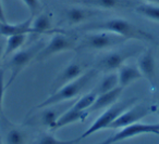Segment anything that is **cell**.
I'll list each match as a JSON object with an SVG mask.
<instances>
[{"label":"cell","instance_id":"6da1fadb","mask_svg":"<svg viewBox=\"0 0 159 144\" xmlns=\"http://www.w3.org/2000/svg\"><path fill=\"white\" fill-rule=\"evenodd\" d=\"M77 31L82 32H110L120 35L126 39L143 40V41L154 42V37L149 33L135 26L133 23L124 19H109L106 21H100L95 23H86L80 26Z\"/></svg>","mask_w":159,"mask_h":144},{"label":"cell","instance_id":"7a4b0ae2","mask_svg":"<svg viewBox=\"0 0 159 144\" xmlns=\"http://www.w3.org/2000/svg\"><path fill=\"white\" fill-rule=\"evenodd\" d=\"M97 73L98 70L96 68H92L89 72L77 77L76 79L66 83L61 88H59L57 91L52 92V94L49 98H47L40 104H38L36 108H45V107L52 106V105L59 104V103L64 102L66 100H71V99L75 98L93 81V79L97 76Z\"/></svg>","mask_w":159,"mask_h":144},{"label":"cell","instance_id":"3957f363","mask_svg":"<svg viewBox=\"0 0 159 144\" xmlns=\"http://www.w3.org/2000/svg\"><path fill=\"white\" fill-rule=\"evenodd\" d=\"M136 101H137L136 98H130V99H125V100H122V101H117L115 104H112L111 106H109L108 108H106V111L93 122V125L80 137L81 140L94 134V133L97 132V131L108 129L109 127H110V125L112 124L123 112H125L126 109L130 108L132 105H134L135 103H136Z\"/></svg>","mask_w":159,"mask_h":144},{"label":"cell","instance_id":"277c9868","mask_svg":"<svg viewBox=\"0 0 159 144\" xmlns=\"http://www.w3.org/2000/svg\"><path fill=\"white\" fill-rule=\"evenodd\" d=\"M126 40V38L110 32H95L85 35L76 48L79 50H104L124 44Z\"/></svg>","mask_w":159,"mask_h":144},{"label":"cell","instance_id":"5b68a950","mask_svg":"<svg viewBox=\"0 0 159 144\" xmlns=\"http://www.w3.org/2000/svg\"><path fill=\"white\" fill-rule=\"evenodd\" d=\"M44 47V42L39 41L37 44L31 46L30 48L18 51V52H16L12 55V57L9 60V62L7 64L8 68L10 70V78L7 81V83H6V89H8L13 83V81L18 77V75L31 63L32 60L36 59L38 53L40 52V50Z\"/></svg>","mask_w":159,"mask_h":144},{"label":"cell","instance_id":"8992f818","mask_svg":"<svg viewBox=\"0 0 159 144\" xmlns=\"http://www.w3.org/2000/svg\"><path fill=\"white\" fill-rule=\"evenodd\" d=\"M76 37L68 35L66 32H57L52 35L49 42L40 50L36 57V61H44L51 55L76 48Z\"/></svg>","mask_w":159,"mask_h":144},{"label":"cell","instance_id":"52a82bcc","mask_svg":"<svg viewBox=\"0 0 159 144\" xmlns=\"http://www.w3.org/2000/svg\"><path fill=\"white\" fill-rule=\"evenodd\" d=\"M139 51V48H125L123 50H118L104 55L96 63V70L98 72L110 73L116 70H119L124 62L131 57H134Z\"/></svg>","mask_w":159,"mask_h":144},{"label":"cell","instance_id":"ba28073f","mask_svg":"<svg viewBox=\"0 0 159 144\" xmlns=\"http://www.w3.org/2000/svg\"><path fill=\"white\" fill-rule=\"evenodd\" d=\"M146 133H152V134L159 135V124H142V122H135L130 126L121 128L119 132L113 134L112 137L108 138L110 144L118 143L120 141L131 139L139 134H146Z\"/></svg>","mask_w":159,"mask_h":144},{"label":"cell","instance_id":"9c48e42d","mask_svg":"<svg viewBox=\"0 0 159 144\" xmlns=\"http://www.w3.org/2000/svg\"><path fill=\"white\" fill-rule=\"evenodd\" d=\"M152 112V107L145 104L132 105L130 108L121 114L112 124L110 125L109 129H121L126 126H130L135 122H139L146 116H148Z\"/></svg>","mask_w":159,"mask_h":144},{"label":"cell","instance_id":"30bf717a","mask_svg":"<svg viewBox=\"0 0 159 144\" xmlns=\"http://www.w3.org/2000/svg\"><path fill=\"white\" fill-rule=\"evenodd\" d=\"M122 90H123V88H122L121 86H119V87L115 88V89L111 90V91L97 94L94 103L91 105L89 108L86 109L87 114L89 115V114L94 113V112H96V111H99V109L108 108L109 106L115 104L118 101V99L120 98V95H121Z\"/></svg>","mask_w":159,"mask_h":144},{"label":"cell","instance_id":"8fae6325","mask_svg":"<svg viewBox=\"0 0 159 144\" xmlns=\"http://www.w3.org/2000/svg\"><path fill=\"white\" fill-rule=\"evenodd\" d=\"M83 68H84V66L81 63H77V62L70 63L59 75H58L57 78L55 79V83H53V85H52L53 89L57 91L59 88H61L62 86H64L66 83H70V81L76 79L77 77H80L83 73Z\"/></svg>","mask_w":159,"mask_h":144},{"label":"cell","instance_id":"7c38bea8","mask_svg":"<svg viewBox=\"0 0 159 144\" xmlns=\"http://www.w3.org/2000/svg\"><path fill=\"white\" fill-rule=\"evenodd\" d=\"M143 77L150 81L154 85L156 78V60L152 49H147L143 54L139 57V66Z\"/></svg>","mask_w":159,"mask_h":144},{"label":"cell","instance_id":"4fadbf2b","mask_svg":"<svg viewBox=\"0 0 159 144\" xmlns=\"http://www.w3.org/2000/svg\"><path fill=\"white\" fill-rule=\"evenodd\" d=\"M33 19L34 16L31 15L27 20H25L22 23H16V24L2 23L0 25V36L9 37L12 35H20V34L29 35V34H31V26Z\"/></svg>","mask_w":159,"mask_h":144},{"label":"cell","instance_id":"5bb4252c","mask_svg":"<svg viewBox=\"0 0 159 144\" xmlns=\"http://www.w3.org/2000/svg\"><path fill=\"white\" fill-rule=\"evenodd\" d=\"M97 11L86 8H71L66 12V21L70 25H77L84 23L89 19L94 18Z\"/></svg>","mask_w":159,"mask_h":144},{"label":"cell","instance_id":"9a60e30c","mask_svg":"<svg viewBox=\"0 0 159 144\" xmlns=\"http://www.w3.org/2000/svg\"><path fill=\"white\" fill-rule=\"evenodd\" d=\"M87 116H89V114H87L86 111H77V109L73 108V107L71 106L68 111L62 113V115L58 118L53 130L62 128V127H66L70 124H73V122L84 121L87 118Z\"/></svg>","mask_w":159,"mask_h":144},{"label":"cell","instance_id":"2e32d148","mask_svg":"<svg viewBox=\"0 0 159 144\" xmlns=\"http://www.w3.org/2000/svg\"><path fill=\"white\" fill-rule=\"evenodd\" d=\"M118 70H119L118 72L119 86H121L122 88L131 85L133 81L143 77L139 68L134 65H125V64H123Z\"/></svg>","mask_w":159,"mask_h":144},{"label":"cell","instance_id":"e0dca14e","mask_svg":"<svg viewBox=\"0 0 159 144\" xmlns=\"http://www.w3.org/2000/svg\"><path fill=\"white\" fill-rule=\"evenodd\" d=\"M81 5L96 7L102 9H120L133 6L132 0H80Z\"/></svg>","mask_w":159,"mask_h":144},{"label":"cell","instance_id":"ac0fdd59","mask_svg":"<svg viewBox=\"0 0 159 144\" xmlns=\"http://www.w3.org/2000/svg\"><path fill=\"white\" fill-rule=\"evenodd\" d=\"M58 31L51 29V21L48 14H39L35 19H33L31 26V35L38 36L42 34L57 33Z\"/></svg>","mask_w":159,"mask_h":144},{"label":"cell","instance_id":"d6986e66","mask_svg":"<svg viewBox=\"0 0 159 144\" xmlns=\"http://www.w3.org/2000/svg\"><path fill=\"white\" fill-rule=\"evenodd\" d=\"M59 109H44V112H42L38 115V124L40 126H45L50 129H53L58 118L62 115V114H60Z\"/></svg>","mask_w":159,"mask_h":144},{"label":"cell","instance_id":"ffe728a7","mask_svg":"<svg viewBox=\"0 0 159 144\" xmlns=\"http://www.w3.org/2000/svg\"><path fill=\"white\" fill-rule=\"evenodd\" d=\"M119 87V79H118V74L115 73H110L107 76H105L102 78V80L100 81L99 86L96 88L95 92L97 94L105 93V92H108L113 90L115 88Z\"/></svg>","mask_w":159,"mask_h":144},{"label":"cell","instance_id":"44dd1931","mask_svg":"<svg viewBox=\"0 0 159 144\" xmlns=\"http://www.w3.org/2000/svg\"><path fill=\"white\" fill-rule=\"evenodd\" d=\"M26 37H27V35H25V34L9 36V37H8V40H7V46H6L3 57H9L10 54L16 52L18 49H20L21 47L24 44L25 40H26Z\"/></svg>","mask_w":159,"mask_h":144},{"label":"cell","instance_id":"7402d4cb","mask_svg":"<svg viewBox=\"0 0 159 144\" xmlns=\"http://www.w3.org/2000/svg\"><path fill=\"white\" fill-rule=\"evenodd\" d=\"M135 11L139 14H141V15L149 19V20L159 22V6L150 5V3H147V5H139V6H136Z\"/></svg>","mask_w":159,"mask_h":144},{"label":"cell","instance_id":"603a6c76","mask_svg":"<svg viewBox=\"0 0 159 144\" xmlns=\"http://www.w3.org/2000/svg\"><path fill=\"white\" fill-rule=\"evenodd\" d=\"M26 140V133L19 128H12L6 135V144H25Z\"/></svg>","mask_w":159,"mask_h":144},{"label":"cell","instance_id":"cb8c5ba5","mask_svg":"<svg viewBox=\"0 0 159 144\" xmlns=\"http://www.w3.org/2000/svg\"><path fill=\"white\" fill-rule=\"evenodd\" d=\"M97 93L95 91H91L89 93L84 94L82 98H80L74 104L72 105L73 108L77 109V111H86L87 108L91 107V105L94 103Z\"/></svg>","mask_w":159,"mask_h":144},{"label":"cell","instance_id":"d4e9b609","mask_svg":"<svg viewBox=\"0 0 159 144\" xmlns=\"http://www.w3.org/2000/svg\"><path fill=\"white\" fill-rule=\"evenodd\" d=\"M80 141H81V138H76L73 140H59L51 134H43L36 144H77Z\"/></svg>","mask_w":159,"mask_h":144},{"label":"cell","instance_id":"484cf974","mask_svg":"<svg viewBox=\"0 0 159 144\" xmlns=\"http://www.w3.org/2000/svg\"><path fill=\"white\" fill-rule=\"evenodd\" d=\"M26 5L27 9L30 10L32 16H35L40 10V1L39 0H23Z\"/></svg>","mask_w":159,"mask_h":144},{"label":"cell","instance_id":"4316f807","mask_svg":"<svg viewBox=\"0 0 159 144\" xmlns=\"http://www.w3.org/2000/svg\"><path fill=\"white\" fill-rule=\"evenodd\" d=\"M6 83H5V70L0 68V113L2 111V101L5 95Z\"/></svg>","mask_w":159,"mask_h":144},{"label":"cell","instance_id":"83f0119b","mask_svg":"<svg viewBox=\"0 0 159 144\" xmlns=\"http://www.w3.org/2000/svg\"><path fill=\"white\" fill-rule=\"evenodd\" d=\"M0 23H8L7 19H6V15H5V11H3L1 0H0Z\"/></svg>","mask_w":159,"mask_h":144},{"label":"cell","instance_id":"f1b7e54d","mask_svg":"<svg viewBox=\"0 0 159 144\" xmlns=\"http://www.w3.org/2000/svg\"><path fill=\"white\" fill-rule=\"evenodd\" d=\"M2 54H3V47H2V44H0V60H1V57H2Z\"/></svg>","mask_w":159,"mask_h":144},{"label":"cell","instance_id":"f546056e","mask_svg":"<svg viewBox=\"0 0 159 144\" xmlns=\"http://www.w3.org/2000/svg\"><path fill=\"white\" fill-rule=\"evenodd\" d=\"M98 144H110V143H109V141H108V140H105V141L100 142V143H98Z\"/></svg>","mask_w":159,"mask_h":144},{"label":"cell","instance_id":"4dcf8cb0","mask_svg":"<svg viewBox=\"0 0 159 144\" xmlns=\"http://www.w3.org/2000/svg\"><path fill=\"white\" fill-rule=\"evenodd\" d=\"M146 1H149V2H158L159 3V0H146Z\"/></svg>","mask_w":159,"mask_h":144},{"label":"cell","instance_id":"1f68e13d","mask_svg":"<svg viewBox=\"0 0 159 144\" xmlns=\"http://www.w3.org/2000/svg\"><path fill=\"white\" fill-rule=\"evenodd\" d=\"M156 112H157V114H158V116H159V106L156 108Z\"/></svg>","mask_w":159,"mask_h":144},{"label":"cell","instance_id":"d6a6232c","mask_svg":"<svg viewBox=\"0 0 159 144\" xmlns=\"http://www.w3.org/2000/svg\"><path fill=\"white\" fill-rule=\"evenodd\" d=\"M0 144H2V142H1V138H0Z\"/></svg>","mask_w":159,"mask_h":144},{"label":"cell","instance_id":"836d02e7","mask_svg":"<svg viewBox=\"0 0 159 144\" xmlns=\"http://www.w3.org/2000/svg\"><path fill=\"white\" fill-rule=\"evenodd\" d=\"M1 24H2V23H0V25H1Z\"/></svg>","mask_w":159,"mask_h":144}]
</instances>
